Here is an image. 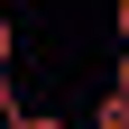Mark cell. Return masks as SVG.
<instances>
[{
  "mask_svg": "<svg viewBox=\"0 0 129 129\" xmlns=\"http://www.w3.org/2000/svg\"><path fill=\"white\" fill-rule=\"evenodd\" d=\"M92 129H129V92H102L92 102Z\"/></svg>",
  "mask_w": 129,
  "mask_h": 129,
  "instance_id": "1",
  "label": "cell"
},
{
  "mask_svg": "<svg viewBox=\"0 0 129 129\" xmlns=\"http://www.w3.org/2000/svg\"><path fill=\"white\" fill-rule=\"evenodd\" d=\"M9 55H19V28H9V9H0V92H9Z\"/></svg>",
  "mask_w": 129,
  "mask_h": 129,
  "instance_id": "2",
  "label": "cell"
},
{
  "mask_svg": "<svg viewBox=\"0 0 129 129\" xmlns=\"http://www.w3.org/2000/svg\"><path fill=\"white\" fill-rule=\"evenodd\" d=\"M0 129H64L55 111H19V120H0Z\"/></svg>",
  "mask_w": 129,
  "mask_h": 129,
  "instance_id": "3",
  "label": "cell"
},
{
  "mask_svg": "<svg viewBox=\"0 0 129 129\" xmlns=\"http://www.w3.org/2000/svg\"><path fill=\"white\" fill-rule=\"evenodd\" d=\"M111 92H129V46H120V55H111Z\"/></svg>",
  "mask_w": 129,
  "mask_h": 129,
  "instance_id": "4",
  "label": "cell"
},
{
  "mask_svg": "<svg viewBox=\"0 0 129 129\" xmlns=\"http://www.w3.org/2000/svg\"><path fill=\"white\" fill-rule=\"evenodd\" d=\"M111 28H120V46H129V0H120V9H111Z\"/></svg>",
  "mask_w": 129,
  "mask_h": 129,
  "instance_id": "5",
  "label": "cell"
}]
</instances>
